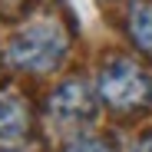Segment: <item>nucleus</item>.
Listing matches in <instances>:
<instances>
[{"instance_id": "7", "label": "nucleus", "mask_w": 152, "mask_h": 152, "mask_svg": "<svg viewBox=\"0 0 152 152\" xmlns=\"http://www.w3.org/2000/svg\"><path fill=\"white\" fill-rule=\"evenodd\" d=\"M139 152H152V136H145V139L139 142Z\"/></svg>"}, {"instance_id": "1", "label": "nucleus", "mask_w": 152, "mask_h": 152, "mask_svg": "<svg viewBox=\"0 0 152 152\" xmlns=\"http://www.w3.org/2000/svg\"><path fill=\"white\" fill-rule=\"evenodd\" d=\"M63 53H66V37L56 23L23 27L7 46L10 63L20 69H53L63 60Z\"/></svg>"}, {"instance_id": "4", "label": "nucleus", "mask_w": 152, "mask_h": 152, "mask_svg": "<svg viewBox=\"0 0 152 152\" xmlns=\"http://www.w3.org/2000/svg\"><path fill=\"white\" fill-rule=\"evenodd\" d=\"M30 106L17 93H0V142H17L30 132Z\"/></svg>"}, {"instance_id": "6", "label": "nucleus", "mask_w": 152, "mask_h": 152, "mask_svg": "<svg viewBox=\"0 0 152 152\" xmlns=\"http://www.w3.org/2000/svg\"><path fill=\"white\" fill-rule=\"evenodd\" d=\"M66 152H113L103 139H93V136H83V139H73L66 145Z\"/></svg>"}, {"instance_id": "3", "label": "nucleus", "mask_w": 152, "mask_h": 152, "mask_svg": "<svg viewBox=\"0 0 152 152\" xmlns=\"http://www.w3.org/2000/svg\"><path fill=\"white\" fill-rule=\"evenodd\" d=\"M50 113L60 116V119H66V122L93 119V113H96V99H93V93H89L86 83L69 80V83H63L53 96H50Z\"/></svg>"}, {"instance_id": "2", "label": "nucleus", "mask_w": 152, "mask_h": 152, "mask_svg": "<svg viewBox=\"0 0 152 152\" xmlns=\"http://www.w3.org/2000/svg\"><path fill=\"white\" fill-rule=\"evenodd\" d=\"M99 96L113 109H142L152 99V83L136 63L113 60L99 73Z\"/></svg>"}, {"instance_id": "5", "label": "nucleus", "mask_w": 152, "mask_h": 152, "mask_svg": "<svg viewBox=\"0 0 152 152\" xmlns=\"http://www.w3.org/2000/svg\"><path fill=\"white\" fill-rule=\"evenodd\" d=\"M129 37L145 56H152V4H136L129 10Z\"/></svg>"}]
</instances>
